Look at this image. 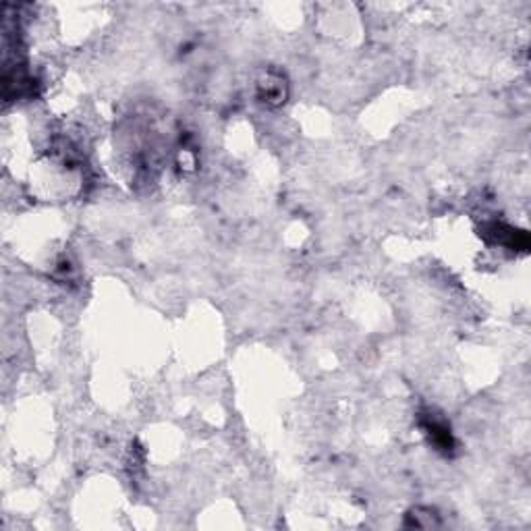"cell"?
Here are the masks:
<instances>
[{"mask_svg": "<svg viewBox=\"0 0 531 531\" xmlns=\"http://www.w3.org/2000/svg\"><path fill=\"white\" fill-rule=\"evenodd\" d=\"M260 93L264 98V102H280L286 93L284 89V82L280 75L268 73L264 79L260 82Z\"/></svg>", "mask_w": 531, "mask_h": 531, "instance_id": "6da1fadb", "label": "cell"}]
</instances>
